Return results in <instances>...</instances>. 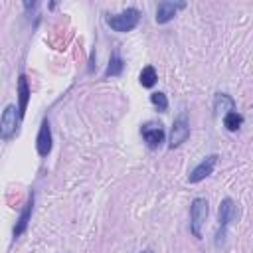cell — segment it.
<instances>
[{
  "mask_svg": "<svg viewBox=\"0 0 253 253\" xmlns=\"http://www.w3.org/2000/svg\"><path fill=\"white\" fill-rule=\"evenodd\" d=\"M241 125H243V115H241V113L231 111V113H225V115H223V126H225L229 132L239 130Z\"/></svg>",
  "mask_w": 253,
  "mask_h": 253,
  "instance_id": "obj_14",
  "label": "cell"
},
{
  "mask_svg": "<svg viewBox=\"0 0 253 253\" xmlns=\"http://www.w3.org/2000/svg\"><path fill=\"white\" fill-rule=\"evenodd\" d=\"M138 81H140V85H142V87H146V89L154 87V85H156V81H158L156 69H154L152 65L142 67V71H140V75H138Z\"/></svg>",
  "mask_w": 253,
  "mask_h": 253,
  "instance_id": "obj_15",
  "label": "cell"
},
{
  "mask_svg": "<svg viewBox=\"0 0 253 253\" xmlns=\"http://www.w3.org/2000/svg\"><path fill=\"white\" fill-rule=\"evenodd\" d=\"M210 208H208V200L206 198H196L190 204V231L194 237H202V227L208 219Z\"/></svg>",
  "mask_w": 253,
  "mask_h": 253,
  "instance_id": "obj_2",
  "label": "cell"
},
{
  "mask_svg": "<svg viewBox=\"0 0 253 253\" xmlns=\"http://www.w3.org/2000/svg\"><path fill=\"white\" fill-rule=\"evenodd\" d=\"M237 204L231 200V198H223L219 202V208H217V221H219V227L221 229H227L229 223L237 217Z\"/></svg>",
  "mask_w": 253,
  "mask_h": 253,
  "instance_id": "obj_8",
  "label": "cell"
},
{
  "mask_svg": "<svg viewBox=\"0 0 253 253\" xmlns=\"http://www.w3.org/2000/svg\"><path fill=\"white\" fill-rule=\"evenodd\" d=\"M123 69H125V59H123L121 53L115 49L113 55H111V59H109V65H107L103 77H105V79H109V77H119V75L123 73Z\"/></svg>",
  "mask_w": 253,
  "mask_h": 253,
  "instance_id": "obj_13",
  "label": "cell"
},
{
  "mask_svg": "<svg viewBox=\"0 0 253 253\" xmlns=\"http://www.w3.org/2000/svg\"><path fill=\"white\" fill-rule=\"evenodd\" d=\"M140 134H142V140L146 142V146L150 150H158L166 138V132H164V126L162 123H156V121H148L140 126Z\"/></svg>",
  "mask_w": 253,
  "mask_h": 253,
  "instance_id": "obj_4",
  "label": "cell"
},
{
  "mask_svg": "<svg viewBox=\"0 0 253 253\" xmlns=\"http://www.w3.org/2000/svg\"><path fill=\"white\" fill-rule=\"evenodd\" d=\"M32 211H34V192L28 196V202L24 204V210L20 211V217H18L14 229H12V235L14 237H20L22 233H26L28 223H30V217H32Z\"/></svg>",
  "mask_w": 253,
  "mask_h": 253,
  "instance_id": "obj_10",
  "label": "cell"
},
{
  "mask_svg": "<svg viewBox=\"0 0 253 253\" xmlns=\"http://www.w3.org/2000/svg\"><path fill=\"white\" fill-rule=\"evenodd\" d=\"M182 8H186V2H170V0L160 2L156 6V24H168Z\"/></svg>",
  "mask_w": 253,
  "mask_h": 253,
  "instance_id": "obj_9",
  "label": "cell"
},
{
  "mask_svg": "<svg viewBox=\"0 0 253 253\" xmlns=\"http://www.w3.org/2000/svg\"><path fill=\"white\" fill-rule=\"evenodd\" d=\"M51 146H53V136H51V126H49V121L43 119L42 125H40V130H38V136H36V150L42 158H45L49 152H51Z\"/></svg>",
  "mask_w": 253,
  "mask_h": 253,
  "instance_id": "obj_6",
  "label": "cell"
},
{
  "mask_svg": "<svg viewBox=\"0 0 253 253\" xmlns=\"http://www.w3.org/2000/svg\"><path fill=\"white\" fill-rule=\"evenodd\" d=\"M190 136V123H188V117L186 113L178 115L172 123V128H170V138H168V148H178L182 142H186Z\"/></svg>",
  "mask_w": 253,
  "mask_h": 253,
  "instance_id": "obj_5",
  "label": "cell"
},
{
  "mask_svg": "<svg viewBox=\"0 0 253 253\" xmlns=\"http://www.w3.org/2000/svg\"><path fill=\"white\" fill-rule=\"evenodd\" d=\"M140 22V12L136 8H125L119 14H107L105 16V24L119 34H126L132 32Z\"/></svg>",
  "mask_w": 253,
  "mask_h": 253,
  "instance_id": "obj_1",
  "label": "cell"
},
{
  "mask_svg": "<svg viewBox=\"0 0 253 253\" xmlns=\"http://www.w3.org/2000/svg\"><path fill=\"white\" fill-rule=\"evenodd\" d=\"M235 111V99L227 93H215L213 97V113L215 115H225Z\"/></svg>",
  "mask_w": 253,
  "mask_h": 253,
  "instance_id": "obj_12",
  "label": "cell"
},
{
  "mask_svg": "<svg viewBox=\"0 0 253 253\" xmlns=\"http://www.w3.org/2000/svg\"><path fill=\"white\" fill-rule=\"evenodd\" d=\"M217 154H210V156H206L190 174H188V182L190 184H198V182H202L204 178H208L211 172H213V168H215V164H217Z\"/></svg>",
  "mask_w": 253,
  "mask_h": 253,
  "instance_id": "obj_7",
  "label": "cell"
},
{
  "mask_svg": "<svg viewBox=\"0 0 253 253\" xmlns=\"http://www.w3.org/2000/svg\"><path fill=\"white\" fill-rule=\"evenodd\" d=\"M20 115H18V107L16 105H6V109L2 111L0 117V138L2 140H12L18 134V126H20Z\"/></svg>",
  "mask_w": 253,
  "mask_h": 253,
  "instance_id": "obj_3",
  "label": "cell"
},
{
  "mask_svg": "<svg viewBox=\"0 0 253 253\" xmlns=\"http://www.w3.org/2000/svg\"><path fill=\"white\" fill-rule=\"evenodd\" d=\"M150 103L156 107V111H160V113H166V109H168V99H166V95L162 93V91H154V93H150Z\"/></svg>",
  "mask_w": 253,
  "mask_h": 253,
  "instance_id": "obj_16",
  "label": "cell"
},
{
  "mask_svg": "<svg viewBox=\"0 0 253 253\" xmlns=\"http://www.w3.org/2000/svg\"><path fill=\"white\" fill-rule=\"evenodd\" d=\"M18 115L20 119H24L26 115V109H28V103H30V83H28V77L22 73L18 77Z\"/></svg>",
  "mask_w": 253,
  "mask_h": 253,
  "instance_id": "obj_11",
  "label": "cell"
},
{
  "mask_svg": "<svg viewBox=\"0 0 253 253\" xmlns=\"http://www.w3.org/2000/svg\"><path fill=\"white\" fill-rule=\"evenodd\" d=\"M140 253H154L152 249H144V251H140Z\"/></svg>",
  "mask_w": 253,
  "mask_h": 253,
  "instance_id": "obj_17",
  "label": "cell"
}]
</instances>
